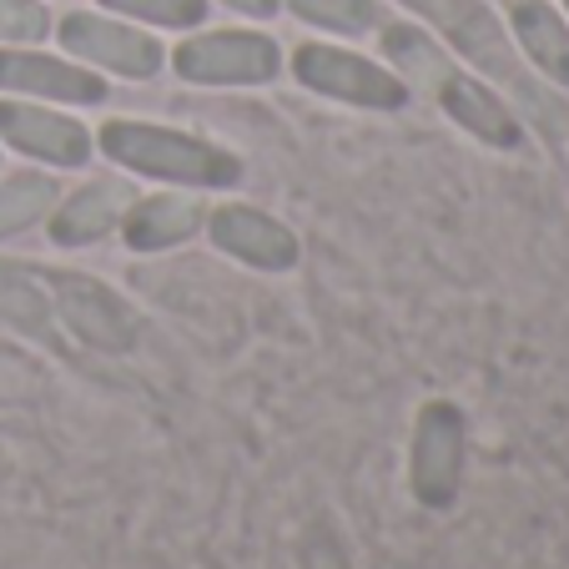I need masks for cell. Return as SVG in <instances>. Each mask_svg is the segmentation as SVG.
Segmentation results:
<instances>
[{
  "instance_id": "1",
  "label": "cell",
  "mask_w": 569,
  "mask_h": 569,
  "mask_svg": "<svg viewBox=\"0 0 569 569\" xmlns=\"http://www.w3.org/2000/svg\"><path fill=\"white\" fill-rule=\"evenodd\" d=\"M117 167L137 177H157L172 187H237L242 182V161L232 151L212 147V141L192 137L177 127H157V121H107L97 137Z\"/></svg>"
},
{
  "instance_id": "2",
  "label": "cell",
  "mask_w": 569,
  "mask_h": 569,
  "mask_svg": "<svg viewBox=\"0 0 569 569\" xmlns=\"http://www.w3.org/2000/svg\"><path fill=\"white\" fill-rule=\"evenodd\" d=\"M403 6L419 11L423 21L433 26V36H439L443 46H453L463 61H473L479 71L499 76L509 91L529 97V107H539V117H545V131L565 127V121L555 117V107H545V97H539L535 81L525 76V66H519V56H515V41H509V31L499 26V16L489 11V0H403Z\"/></svg>"
},
{
  "instance_id": "3",
  "label": "cell",
  "mask_w": 569,
  "mask_h": 569,
  "mask_svg": "<svg viewBox=\"0 0 569 569\" xmlns=\"http://www.w3.org/2000/svg\"><path fill=\"white\" fill-rule=\"evenodd\" d=\"M292 76L318 97L348 101V107H368V111H398L413 97L388 66L368 61V56L348 51V46H328V41H302L292 51Z\"/></svg>"
},
{
  "instance_id": "4",
  "label": "cell",
  "mask_w": 569,
  "mask_h": 569,
  "mask_svg": "<svg viewBox=\"0 0 569 569\" xmlns=\"http://www.w3.org/2000/svg\"><path fill=\"white\" fill-rule=\"evenodd\" d=\"M172 66L192 87H268L282 51L262 31H197L172 51Z\"/></svg>"
},
{
  "instance_id": "5",
  "label": "cell",
  "mask_w": 569,
  "mask_h": 569,
  "mask_svg": "<svg viewBox=\"0 0 569 569\" xmlns=\"http://www.w3.org/2000/svg\"><path fill=\"white\" fill-rule=\"evenodd\" d=\"M463 483V413L449 398H429L413 419L409 489L423 509H449Z\"/></svg>"
},
{
  "instance_id": "6",
  "label": "cell",
  "mask_w": 569,
  "mask_h": 569,
  "mask_svg": "<svg viewBox=\"0 0 569 569\" xmlns=\"http://www.w3.org/2000/svg\"><path fill=\"white\" fill-rule=\"evenodd\" d=\"M66 56H76L81 66H97V71H117L127 81H151L161 71V41L147 31H137L131 21H117V16H97V11H71L61 26Z\"/></svg>"
},
{
  "instance_id": "7",
  "label": "cell",
  "mask_w": 569,
  "mask_h": 569,
  "mask_svg": "<svg viewBox=\"0 0 569 569\" xmlns=\"http://www.w3.org/2000/svg\"><path fill=\"white\" fill-rule=\"evenodd\" d=\"M51 302H56V318H61L87 348L121 353V348L137 343V312H131L127 298L111 292L101 278H87V272H56Z\"/></svg>"
},
{
  "instance_id": "8",
  "label": "cell",
  "mask_w": 569,
  "mask_h": 569,
  "mask_svg": "<svg viewBox=\"0 0 569 569\" xmlns=\"http://www.w3.org/2000/svg\"><path fill=\"white\" fill-rule=\"evenodd\" d=\"M0 141L16 147L21 157H36L46 167H87L97 137L87 131V121L51 111L46 101H0Z\"/></svg>"
},
{
  "instance_id": "9",
  "label": "cell",
  "mask_w": 569,
  "mask_h": 569,
  "mask_svg": "<svg viewBox=\"0 0 569 569\" xmlns=\"http://www.w3.org/2000/svg\"><path fill=\"white\" fill-rule=\"evenodd\" d=\"M202 227L217 252L248 262V268H258V272H288L292 262H298V237H292V227L268 217L262 207H248V202L212 207Z\"/></svg>"
},
{
  "instance_id": "10",
  "label": "cell",
  "mask_w": 569,
  "mask_h": 569,
  "mask_svg": "<svg viewBox=\"0 0 569 569\" xmlns=\"http://www.w3.org/2000/svg\"><path fill=\"white\" fill-rule=\"evenodd\" d=\"M0 91L26 101H66V107H97L107 97V81L97 71L26 46H0Z\"/></svg>"
},
{
  "instance_id": "11",
  "label": "cell",
  "mask_w": 569,
  "mask_h": 569,
  "mask_svg": "<svg viewBox=\"0 0 569 569\" xmlns=\"http://www.w3.org/2000/svg\"><path fill=\"white\" fill-rule=\"evenodd\" d=\"M131 207V187L117 182V177H91L87 187L56 197L51 207V242L56 248H87V242H101L121 227Z\"/></svg>"
},
{
  "instance_id": "12",
  "label": "cell",
  "mask_w": 569,
  "mask_h": 569,
  "mask_svg": "<svg viewBox=\"0 0 569 569\" xmlns=\"http://www.w3.org/2000/svg\"><path fill=\"white\" fill-rule=\"evenodd\" d=\"M439 107L449 111V121H459L469 137H479L483 147H499V151L525 147V121H519V111L509 107L489 81H479V76L453 71L439 87Z\"/></svg>"
},
{
  "instance_id": "13",
  "label": "cell",
  "mask_w": 569,
  "mask_h": 569,
  "mask_svg": "<svg viewBox=\"0 0 569 569\" xmlns=\"http://www.w3.org/2000/svg\"><path fill=\"white\" fill-rule=\"evenodd\" d=\"M202 222H207V207L197 202V197L157 192V197H131L117 232L131 252H167L202 232Z\"/></svg>"
},
{
  "instance_id": "14",
  "label": "cell",
  "mask_w": 569,
  "mask_h": 569,
  "mask_svg": "<svg viewBox=\"0 0 569 569\" xmlns=\"http://www.w3.org/2000/svg\"><path fill=\"white\" fill-rule=\"evenodd\" d=\"M509 41L549 87L569 91V21L549 0H509Z\"/></svg>"
},
{
  "instance_id": "15",
  "label": "cell",
  "mask_w": 569,
  "mask_h": 569,
  "mask_svg": "<svg viewBox=\"0 0 569 569\" xmlns=\"http://www.w3.org/2000/svg\"><path fill=\"white\" fill-rule=\"evenodd\" d=\"M378 41H383L388 71H393L409 91H433V97H439V87L459 71V66L449 61V46H443L433 31H423V26L393 21V26H383Z\"/></svg>"
},
{
  "instance_id": "16",
  "label": "cell",
  "mask_w": 569,
  "mask_h": 569,
  "mask_svg": "<svg viewBox=\"0 0 569 569\" xmlns=\"http://www.w3.org/2000/svg\"><path fill=\"white\" fill-rule=\"evenodd\" d=\"M0 322L21 328L26 338H51L56 333L51 282H41L21 262H0Z\"/></svg>"
},
{
  "instance_id": "17",
  "label": "cell",
  "mask_w": 569,
  "mask_h": 569,
  "mask_svg": "<svg viewBox=\"0 0 569 569\" xmlns=\"http://www.w3.org/2000/svg\"><path fill=\"white\" fill-rule=\"evenodd\" d=\"M56 197H61V187H56L46 172L0 177V237H16V232H26V227L46 222Z\"/></svg>"
},
{
  "instance_id": "18",
  "label": "cell",
  "mask_w": 569,
  "mask_h": 569,
  "mask_svg": "<svg viewBox=\"0 0 569 569\" xmlns=\"http://www.w3.org/2000/svg\"><path fill=\"white\" fill-rule=\"evenodd\" d=\"M288 11L333 36H368L373 26H383L378 0H288Z\"/></svg>"
},
{
  "instance_id": "19",
  "label": "cell",
  "mask_w": 569,
  "mask_h": 569,
  "mask_svg": "<svg viewBox=\"0 0 569 569\" xmlns=\"http://www.w3.org/2000/svg\"><path fill=\"white\" fill-rule=\"evenodd\" d=\"M107 11H117L121 21L161 26V31H192L207 21V0H101Z\"/></svg>"
},
{
  "instance_id": "20",
  "label": "cell",
  "mask_w": 569,
  "mask_h": 569,
  "mask_svg": "<svg viewBox=\"0 0 569 569\" xmlns=\"http://www.w3.org/2000/svg\"><path fill=\"white\" fill-rule=\"evenodd\" d=\"M51 16L41 0H0V41L6 46H26V41H46Z\"/></svg>"
},
{
  "instance_id": "21",
  "label": "cell",
  "mask_w": 569,
  "mask_h": 569,
  "mask_svg": "<svg viewBox=\"0 0 569 569\" xmlns=\"http://www.w3.org/2000/svg\"><path fill=\"white\" fill-rule=\"evenodd\" d=\"M222 6L237 16H252V21H268V16H278L282 0H222Z\"/></svg>"
},
{
  "instance_id": "22",
  "label": "cell",
  "mask_w": 569,
  "mask_h": 569,
  "mask_svg": "<svg viewBox=\"0 0 569 569\" xmlns=\"http://www.w3.org/2000/svg\"><path fill=\"white\" fill-rule=\"evenodd\" d=\"M559 6H565V21H569V0H559Z\"/></svg>"
}]
</instances>
